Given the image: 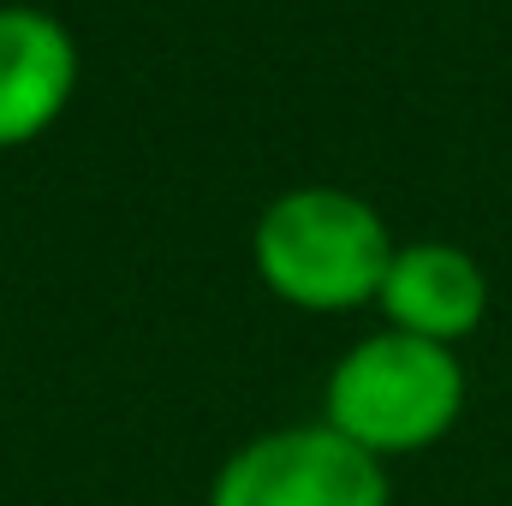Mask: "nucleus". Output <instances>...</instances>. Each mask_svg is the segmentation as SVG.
<instances>
[{
	"label": "nucleus",
	"instance_id": "f257e3e1",
	"mask_svg": "<svg viewBox=\"0 0 512 506\" xmlns=\"http://www.w3.org/2000/svg\"><path fill=\"white\" fill-rule=\"evenodd\" d=\"M393 233L376 215V203H364L358 191L340 185H298L280 191L251 233L256 280L310 316H340V310H364L376 304L393 262Z\"/></svg>",
	"mask_w": 512,
	"mask_h": 506
},
{
	"label": "nucleus",
	"instance_id": "f03ea898",
	"mask_svg": "<svg viewBox=\"0 0 512 506\" xmlns=\"http://www.w3.org/2000/svg\"><path fill=\"white\" fill-rule=\"evenodd\" d=\"M471 381L453 346L417 340V334H364L340 352L322 387V423L340 429L370 459H411L453 435L465 417Z\"/></svg>",
	"mask_w": 512,
	"mask_h": 506
},
{
	"label": "nucleus",
	"instance_id": "7ed1b4c3",
	"mask_svg": "<svg viewBox=\"0 0 512 506\" xmlns=\"http://www.w3.org/2000/svg\"><path fill=\"white\" fill-rule=\"evenodd\" d=\"M209 506H393V483L382 459L316 417L233 447L209 483Z\"/></svg>",
	"mask_w": 512,
	"mask_h": 506
},
{
	"label": "nucleus",
	"instance_id": "20e7f679",
	"mask_svg": "<svg viewBox=\"0 0 512 506\" xmlns=\"http://www.w3.org/2000/svg\"><path fill=\"white\" fill-rule=\"evenodd\" d=\"M376 304H382L387 328L459 352V340H471L489 316V274L477 256L447 239H417L393 251Z\"/></svg>",
	"mask_w": 512,
	"mask_h": 506
},
{
	"label": "nucleus",
	"instance_id": "39448f33",
	"mask_svg": "<svg viewBox=\"0 0 512 506\" xmlns=\"http://www.w3.org/2000/svg\"><path fill=\"white\" fill-rule=\"evenodd\" d=\"M78 90V42L54 12L0 6V149H24L66 114Z\"/></svg>",
	"mask_w": 512,
	"mask_h": 506
}]
</instances>
